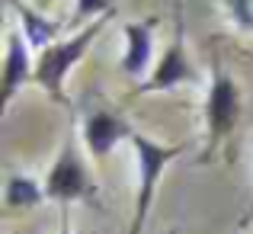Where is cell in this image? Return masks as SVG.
I'll list each match as a JSON object with an SVG mask.
<instances>
[{"mask_svg":"<svg viewBox=\"0 0 253 234\" xmlns=\"http://www.w3.org/2000/svg\"><path fill=\"white\" fill-rule=\"evenodd\" d=\"M106 13H112L109 10V0H77V13H74V23H84V19H90V16H106Z\"/></svg>","mask_w":253,"mask_h":234,"instance_id":"obj_12","label":"cell"},{"mask_svg":"<svg viewBox=\"0 0 253 234\" xmlns=\"http://www.w3.org/2000/svg\"><path fill=\"white\" fill-rule=\"evenodd\" d=\"M247 55H250V58H253V51H247Z\"/></svg>","mask_w":253,"mask_h":234,"instance_id":"obj_16","label":"cell"},{"mask_svg":"<svg viewBox=\"0 0 253 234\" xmlns=\"http://www.w3.org/2000/svg\"><path fill=\"white\" fill-rule=\"evenodd\" d=\"M6 3H10L13 10H16V16L23 19V29H26V42H29V48L45 51L48 45H55V36L61 32V23H58V19L42 16V10H39V6H26V3H19V0H6Z\"/></svg>","mask_w":253,"mask_h":234,"instance_id":"obj_9","label":"cell"},{"mask_svg":"<svg viewBox=\"0 0 253 234\" xmlns=\"http://www.w3.org/2000/svg\"><path fill=\"white\" fill-rule=\"evenodd\" d=\"M196 80V71L189 64V55H186V42H183V29L176 32L173 45L164 51V58L157 61L154 74L138 87V93H161V90H170V87H179V84H189Z\"/></svg>","mask_w":253,"mask_h":234,"instance_id":"obj_6","label":"cell"},{"mask_svg":"<svg viewBox=\"0 0 253 234\" xmlns=\"http://www.w3.org/2000/svg\"><path fill=\"white\" fill-rule=\"evenodd\" d=\"M154 26H157V19H144V23L125 26V55H122L125 74L144 77V71L151 64V51H154Z\"/></svg>","mask_w":253,"mask_h":234,"instance_id":"obj_8","label":"cell"},{"mask_svg":"<svg viewBox=\"0 0 253 234\" xmlns=\"http://www.w3.org/2000/svg\"><path fill=\"white\" fill-rule=\"evenodd\" d=\"M231 19L241 32H253V0H224Z\"/></svg>","mask_w":253,"mask_h":234,"instance_id":"obj_11","label":"cell"},{"mask_svg":"<svg viewBox=\"0 0 253 234\" xmlns=\"http://www.w3.org/2000/svg\"><path fill=\"white\" fill-rule=\"evenodd\" d=\"M26 80H36V64L29 58V42L19 32H6V61H3V109L13 103L16 90L26 84Z\"/></svg>","mask_w":253,"mask_h":234,"instance_id":"obj_7","label":"cell"},{"mask_svg":"<svg viewBox=\"0 0 253 234\" xmlns=\"http://www.w3.org/2000/svg\"><path fill=\"white\" fill-rule=\"evenodd\" d=\"M250 218H253V202H250V209H247V215H244V222H241V225H247Z\"/></svg>","mask_w":253,"mask_h":234,"instance_id":"obj_13","label":"cell"},{"mask_svg":"<svg viewBox=\"0 0 253 234\" xmlns=\"http://www.w3.org/2000/svg\"><path fill=\"white\" fill-rule=\"evenodd\" d=\"M109 16H112V13H106V16L93 19L86 29L77 32V36L64 39V42H55V45H48L45 51H39V61H36V84L42 87V90H48L51 96L58 99V103H64L61 84H64V77H68V71L84 58V51L90 48V42L99 36V32H103V26L109 23Z\"/></svg>","mask_w":253,"mask_h":234,"instance_id":"obj_2","label":"cell"},{"mask_svg":"<svg viewBox=\"0 0 253 234\" xmlns=\"http://www.w3.org/2000/svg\"><path fill=\"white\" fill-rule=\"evenodd\" d=\"M45 196L55 199V202L68 205L74 199L90 196V173H86L81 154H77V138L74 129L64 135V144L55 157V167H51L48 180H45Z\"/></svg>","mask_w":253,"mask_h":234,"instance_id":"obj_4","label":"cell"},{"mask_svg":"<svg viewBox=\"0 0 253 234\" xmlns=\"http://www.w3.org/2000/svg\"><path fill=\"white\" fill-rule=\"evenodd\" d=\"M3 196H6V205H10V209H32V205H39L42 199H48L45 196V186H39L36 180H29V177H10Z\"/></svg>","mask_w":253,"mask_h":234,"instance_id":"obj_10","label":"cell"},{"mask_svg":"<svg viewBox=\"0 0 253 234\" xmlns=\"http://www.w3.org/2000/svg\"><path fill=\"white\" fill-rule=\"evenodd\" d=\"M61 234H71V228H68V215H64V222H61Z\"/></svg>","mask_w":253,"mask_h":234,"instance_id":"obj_15","label":"cell"},{"mask_svg":"<svg viewBox=\"0 0 253 234\" xmlns=\"http://www.w3.org/2000/svg\"><path fill=\"white\" fill-rule=\"evenodd\" d=\"M135 144V154H138V205H135V222H131L128 234H141L144 222H148V209H151V199H154V189L161 183L164 170L173 157L183 154V144H157L151 138L138 135L131 138Z\"/></svg>","mask_w":253,"mask_h":234,"instance_id":"obj_3","label":"cell"},{"mask_svg":"<svg viewBox=\"0 0 253 234\" xmlns=\"http://www.w3.org/2000/svg\"><path fill=\"white\" fill-rule=\"evenodd\" d=\"M241 119V90L237 80L221 68V61H211V84H209V99H205V129H209V141H205L202 160H209L218 151V144L237 129Z\"/></svg>","mask_w":253,"mask_h":234,"instance_id":"obj_1","label":"cell"},{"mask_svg":"<svg viewBox=\"0 0 253 234\" xmlns=\"http://www.w3.org/2000/svg\"><path fill=\"white\" fill-rule=\"evenodd\" d=\"M125 138H135V129L128 125V119L116 116V112H109V109H99V112H93V116H86L84 141H86V148H90L93 160H103L119 141H125Z\"/></svg>","mask_w":253,"mask_h":234,"instance_id":"obj_5","label":"cell"},{"mask_svg":"<svg viewBox=\"0 0 253 234\" xmlns=\"http://www.w3.org/2000/svg\"><path fill=\"white\" fill-rule=\"evenodd\" d=\"M36 6H39V10H45V6H51V0H36Z\"/></svg>","mask_w":253,"mask_h":234,"instance_id":"obj_14","label":"cell"}]
</instances>
